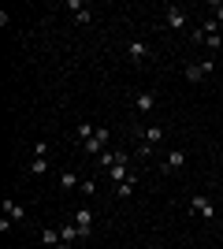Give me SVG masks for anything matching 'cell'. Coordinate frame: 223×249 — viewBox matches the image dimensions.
Masks as SVG:
<instances>
[{
  "label": "cell",
  "mask_w": 223,
  "mask_h": 249,
  "mask_svg": "<svg viewBox=\"0 0 223 249\" xmlns=\"http://www.w3.org/2000/svg\"><path fill=\"white\" fill-rule=\"evenodd\" d=\"M4 216L8 219H26V205H19V201L4 197Z\"/></svg>",
  "instance_id": "4fadbf2b"
},
{
  "label": "cell",
  "mask_w": 223,
  "mask_h": 249,
  "mask_svg": "<svg viewBox=\"0 0 223 249\" xmlns=\"http://www.w3.org/2000/svg\"><path fill=\"white\" fill-rule=\"evenodd\" d=\"M41 242H45L49 249H56L60 242H64V238H60V227H45V231H41Z\"/></svg>",
  "instance_id": "5bb4252c"
},
{
  "label": "cell",
  "mask_w": 223,
  "mask_h": 249,
  "mask_svg": "<svg viewBox=\"0 0 223 249\" xmlns=\"http://www.w3.org/2000/svg\"><path fill=\"white\" fill-rule=\"evenodd\" d=\"M179 167H186V153H182V149H171V153L160 160V171H179Z\"/></svg>",
  "instance_id": "52a82bcc"
},
{
  "label": "cell",
  "mask_w": 223,
  "mask_h": 249,
  "mask_svg": "<svg viewBox=\"0 0 223 249\" xmlns=\"http://www.w3.org/2000/svg\"><path fill=\"white\" fill-rule=\"evenodd\" d=\"M127 56H130L134 63H145V60H149V45H145V41H127Z\"/></svg>",
  "instance_id": "8fae6325"
},
{
  "label": "cell",
  "mask_w": 223,
  "mask_h": 249,
  "mask_svg": "<svg viewBox=\"0 0 223 249\" xmlns=\"http://www.w3.org/2000/svg\"><path fill=\"white\" fill-rule=\"evenodd\" d=\"M108 142H112V130L97 126V134H93V138H89V142L82 145V153H89V156H101V153L108 149Z\"/></svg>",
  "instance_id": "7a4b0ae2"
},
{
  "label": "cell",
  "mask_w": 223,
  "mask_h": 249,
  "mask_svg": "<svg viewBox=\"0 0 223 249\" xmlns=\"http://www.w3.org/2000/svg\"><path fill=\"white\" fill-rule=\"evenodd\" d=\"M212 11H216V19L223 22V0H220V4H212Z\"/></svg>",
  "instance_id": "603a6c76"
},
{
  "label": "cell",
  "mask_w": 223,
  "mask_h": 249,
  "mask_svg": "<svg viewBox=\"0 0 223 249\" xmlns=\"http://www.w3.org/2000/svg\"><path fill=\"white\" fill-rule=\"evenodd\" d=\"M78 194H82V197H93V194H97V182H89V178H82V186H78Z\"/></svg>",
  "instance_id": "44dd1931"
},
{
  "label": "cell",
  "mask_w": 223,
  "mask_h": 249,
  "mask_svg": "<svg viewBox=\"0 0 223 249\" xmlns=\"http://www.w3.org/2000/svg\"><path fill=\"white\" fill-rule=\"evenodd\" d=\"M164 19H168L171 30H186V11H182L179 4H168V8H164Z\"/></svg>",
  "instance_id": "5b68a950"
},
{
  "label": "cell",
  "mask_w": 223,
  "mask_h": 249,
  "mask_svg": "<svg viewBox=\"0 0 223 249\" xmlns=\"http://www.w3.org/2000/svg\"><path fill=\"white\" fill-rule=\"evenodd\" d=\"M134 108H138L141 115H145V112H153V108H156V93H149V89H141V93L134 97Z\"/></svg>",
  "instance_id": "7c38bea8"
},
{
  "label": "cell",
  "mask_w": 223,
  "mask_h": 249,
  "mask_svg": "<svg viewBox=\"0 0 223 249\" xmlns=\"http://www.w3.org/2000/svg\"><path fill=\"white\" fill-rule=\"evenodd\" d=\"M97 160H101V164H104L108 171H112L116 164H127V153H123V149H104V153L97 156Z\"/></svg>",
  "instance_id": "9c48e42d"
},
{
  "label": "cell",
  "mask_w": 223,
  "mask_h": 249,
  "mask_svg": "<svg viewBox=\"0 0 223 249\" xmlns=\"http://www.w3.org/2000/svg\"><path fill=\"white\" fill-rule=\"evenodd\" d=\"M201 34H205V49L220 52L223 37H220V26H216V19H205V22H201Z\"/></svg>",
  "instance_id": "277c9868"
},
{
  "label": "cell",
  "mask_w": 223,
  "mask_h": 249,
  "mask_svg": "<svg viewBox=\"0 0 223 249\" xmlns=\"http://www.w3.org/2000/svg\"><path fill=\"white\" fill-rule=\"evenodd\" d=\"M108 175H112V182H116V186H119V182H127V178L134 175V171H130L127 164H116V167H112V171H108Z\"/></svg>",
  "instance_id": "2e32d148"
},
{
  "label": "cell",
  "mask_w": 223,
  "mask_h": 249,
  "mask_svg": "<svg viewBox=\"0 0 223 249\" xmlns=\"http://www.w3.org/2000/svg\"><path fill=\"white\" fill-rule=\"evenodd\" d=\"M134 186H138V175H130L127 182H119V186H116V197H123V201H127L130 194H134Z\"/></svg>",
  "instance_id": "9a60e30c"
},
{
  "label": "cell",
  "mask_w": 223,
  "mask_h": 249,
  "mask_svg": "<svg viewBox=\"0 0 223 249\" xmlns=\"http://www.w3.org/2000/svg\"><path fill=\"white\" fill-rule=\"evenodd\" d=\"M208 71H216V60H212V56L201 60V63H186V71H182V74H186V82H201Z\"/></svg>",
  "instance_id": "3957f363"
},
{
  "label": "cell",
  "mask_w": 223,
  "mask_h": 249,
  "mask_svg": "<svg viewBox=\"0 0 223 249\" xmlns=\"http://www.w3.org/2000/svg\"><path fill=\"white\" fill-rule=\"evenodd\" d=\"M60 186H64V190H78V186H82V178L74 175V171H64V175H60Z\"/></svg>",
  "instance_id": "ac0fdd59"
},
{
  "label": "cell",
  "mask_w": 223,
  "mask_h": 249,
  "mask_svg": "<svg viewBox=\"0 0 223 249\" xmlns=\"http://www.w3.org/2000/svg\"><path fill=\"white\" fill-rule=\"evenodd\" d=\"M56 249H71V246H67V242H60V246H56Z\"/></svg>",
  "instance_id": "cb8c5ba5"
},
{
  "label": "cell",
  "mask_w": 223,
  "mask_h": 249,
  "mask_svg": "<svg viewBox=\"0 0 223 249\" xmlns=\"http://www.w3.org/2000/svg\"><path fill=\"white\" fill-rule=\"evenodd\" d=\"M45 171H49V160H45V156H34L30 160V175H45Z\"/></svg>",
  "instance_id": "d6986e66"
},
{
  "label": "cell",
  "mask_w": 223,
  "mask_h": 249,
  "mask_svg": "<svg viewBox=\"0 0 223 249\" xmlns=\"http://www.w3.org/2000/svg\"><path fill=\"white\" fill-rule=\"evenodd\" d=\"M67 11H74V15H78V11H86V4H82V0H67Z\"/></svg>",
  "instance_id": "7402d4cb"
},
{
  "label": "cell",
  "mask_w": 223,
  "mask_h": 249,
  "mask_svg": "<svg viewBox=\"0 0 223 249\" xmlns=\"http://www.w3.org/2000/svg\"><path fill=\"white\" fill-rule=\"evenodd\" d=\"M71 219H74V223H78V227H82V242L89 238V234H93V219H97V216H93V212H89V208H86V205L78 208V212H74Z\"/></svg>",
  "instance_id": "8992f818"
},
{
  "label": "cell",
  "mask_w": 223,
  "mask_h": 249,
  "mask_svg": "<svg viewBox=\"0 0 223 249\" xmlns=\"http://www.w3.org/2000/svg\"><path fill=\"white\" fill-rule=\"evenodd\" d=\"M60 238H64L67 246H74V242H82V227H78L74 219H67V223H60Z\"/></svg>",
  "instance_id": "ba28073f"
},
{
  "label": "cell",
  "mask_w": 223,
  "mask_h": 249,
  "mask_svg": "<svg viewBox=\"0 0 223 249\" xmlns=\"http://www.w3.org/2000/svg\"><path fill=\"white\" fill-rule=\"evenodd\" d=\"M93 134H97V126H93V123H78V126H74V138H78L82 145H86V142H89Z\"/></svg>",
  "instance_id": "e0dca14e"
},
{
  "label": "cell",
  "mask_w": 223,
  "mask_h": 249,
  "mask_svg": "<svg viewBox=\"0 0 223 249\" xmlns=\"http://www.w3.org/2000/svg\"><path fill=\"white\" fill-rule=\"evenodd\" d=\"M134 153H138L141 160H149V156L156 153V145H149V142H138V149H134Z\"/></svg>",
  "instance_id": "ffe728a7"
},
{
  "label": "cell",
  "mask_w": 223,
  "mask_h": 249,
  "mask_svg": "<svg viewBox=\"0 0 223 249\" xmlns=\"http://www.w3.org/2000/svg\"><path fill=\"white\" fill-rule=\"evenodd\" d=\"M190 212L193 216H201V219H216V205L208 194H193L190 197Z\"/></svg>",
  "instance_id": "6da1fadb"
},
{
  "label": "cell",
  "mask_w": 223,
  "mask_h": 249,
  "mask_svg": "<svg viewBox=\"0 0 223 249\" xmlns=\"http://www.w3.org/2000/svg\"><path fill=\"white\" fill-rule=\"evenodd\" d=\"M138 142L160 145V142H164V126H141V130H138Z\"/></svg>",
  "instance_id": "30bf717a"
}]
</instances>
